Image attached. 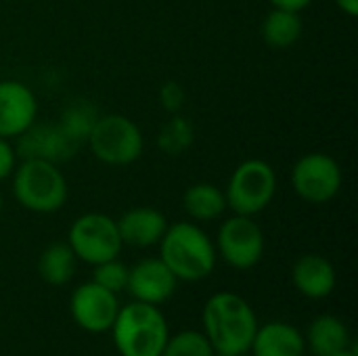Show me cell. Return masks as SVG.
Masks as SVG:
<instances>
[{"label":"cell","mask_w":358,"mask_h":356,"mask_svg":"<svg viewBox=\"0 0 358 356\" xmlns=\"http://www.w3.org/2000/svg\"><path fill=\"white\" fill-rule=\"evenodd\" d=\"M258 329L252 306L233 292L214 294L203 308V336L216 356L245 355Z\"/></svg>","instance_id":"1"},{"label":"cell","mask_w":358,"mask_h":356,"mask_svg":"<svg viewBox=\"0 0 358 356\" xmlns=\"http://www.w3.org/2000/svg\"><path fill=\"white\" fill-rule=\"evenodd\" d=\"M159 258L180 281H201L216 266V245L193 222L168 225L159 239Z\"/></svg>","instance_id":"2"},{"label":"cell","mask_w":358,"mask_h":356,"mask_svg":"<svg viewBox=\"0 0 358 356\" xmlns=\"http://www.w3.org/2000/svg\"><path fill=\"white\" fill-rule=\"evenodd\" d=\"M113 344L122 356H159L168 342V323L153 304L132 302L117 311L111 325Z\"/></svg>","instance_id":"3"},{"label":"cell","mask_w":358,"mask_h":356,"mask_svg":"<svg viewBox=\"0 0 358 356\" xmlns=\"http://www.w3.org/2000/svg\"><path fill=\"white\" fill-rule=\"evenodd\" d=\"M10 176L17 204L29 212L52 214L67 201V180L52 162L23 159Z\"/></svg>","instance_id":"4"},{"label":"cell","mask_w":358,"mask_h":356,"mask_svg":"<svg viewBox=\"0 0 358 356\" xmlns=\"http://www.w3.org/2000/svg\"><path fill=\"white\" fill-rule=\"evenodd\" d=\"M86 141L99 162L115 168L134 164L145 147L141 128L122 113L99 115Z\"/></svg>","instance_id":"5"},{"label":"cell","mask_w":358,"mask_h":356,"mask_svg":"<svg viewBox=\"0 0 358 356\" xmlns=\"http://www.w3.org/2000/svg\"><path fill=\"white\" fill-rule=\"evenodd\" d=\"M277 193V174L264 159L241 162L227 185V208L241 216H256L271 206Z\"/></svg>","instance_id":"6"},{"label":"cell","mask_w":358,"mask_h":356,"mask_svg":"<svg viewBox=\"0 0 358 356\" xmlns=\"http://www.w3.org/2000/svg\"><path fill=\"white\" fill-rule=\"evenodd\" d=\"M67 245L78 260L92 266L117 258L124 248L117 222L101 212H88L76 218L67 233Z\"/></svg>","instance_id":"7"},{"label":"cell","mask_w":358,"mask_h":356,"mask_svg":"<svg viewBox=\"0 0 358 356\" xmlns=\"http://www.w3.org/2000/svg\"><path fill=\"white\" fill-rule=\"evenodd\" d=\"M344 174L340 164L321 151L302 155L292 168V187L306 204H329L342 189Z\"/></svg>","instance_id":"8"},{"label":"cell","mask_w":358,"mask_h":356,"mask_svg":"<svg viewBox=\"0 0 358 356\" xmlns=\"http://www.w3.org/2000/svg\"><path fill=\"white\" fill-rule=\"evenodd\" d=\"M216 250L229 266L237 271H250L262 260L264 233L252 216L235 214L220 225Z\"/></svg>","instance_id":"9"},{"label":"cell","mask_w":358,"mask_h":356,"mask_svg":"<svg viewBox=\"0 0 358 356\" xmlns=\"http://www.w3.org/2000/svg\"><path fill=\"white\" fill-rule=\"evenodd\" d=\"M69 311L73 321L90 332V334H103L107 329H111L120 304L113 292L101 287L99 283L90 281V283H82L69 302Z\"/></svg>","instance_id":"10"},{"label":"cell","mask_w":358,"mask_h":356,"mask_svg":"<svg viewBox=\"0 0 358 356\" xmlns=\"http://www.w3.org/2000/svg\"><path fill=\"white\" fill-rule=\"evenodd\" d=\"M38 118V101L29 86L19 80L0 82V136H21Z\"/></svg>","instance_id":"11"},{"label":"cell","mask_w":358,"mask_h":356,"mask_svg":"<svg viewBox=\"0 0 358 356\" xmlns=\"http://www.w3.org/2000/svg\"><path fill=\"white\" fill-rule=\"evenodd\" d=\"M176 277L162 262V258H145L128 269V285L126 290L134 296L136 302L159 306L176 290Z\"/></svg>","instance_id":"12"},{"label":"cell","mask_w":358,"mask_h":356,"mask_svg":"<svg viewBox=\"0 0 358 356\" xmlns=\"http://www.w3.org/2000/svg\"><path fill=\"white\" fill-rule=\"evenodd\" d=\"M17 153L23 159H46L52 164L65 162L76 153V143L69 141L59 124H31L21 136H17Z\"/></svg>","instance_id":"13"},{"label":"cell","mask_w":358,"mask_h":356,"mask_svg":"<svg viewBox=\"0 0 358 356\" xmlns=\"http://www.w3.org/2000/svg\"><path fill=\"white\" fill-rule=\"evenodd\" d=\"M115 222H117L122 243L132 245V248H151L159 243V239L164 237L168 229L166 216L159 210L149 208V206L132 208L124 212L120 220Z\"/></svg>","instance_id":"14"},{"label":"cell","mask_w":358,"mask_h":356,"mask_svg":"<svg viewBox=\"0 0 358 356\" xmlns=\"http://www.w3.org/2000/svg\"><path fill=\"white\" fill-rule=\"evenodd\" d=\"M292 281L302 296L310 300H323L336 290V269L327 258L319 254H306L296 260L292 269Z\"/></svg>","instance_id":"15"},{"label":"cell","mask_w":358,"mask_h":356,"mask_svg":"<svg viewBox=\"0 0 358 356\" xmlns=\"http://www.w3.org/2000/svg\"><path fill=\"white\" fill-rule=\"evenodd\" d=\"M306 340L298 327L289 323H266L256 329L250 350L254 356H302Z\"/></svg>","instance_id":"16"},{"label":"cell","mask_w":358,"mask_h":356,"mask_svg":"<svg viewBox=\"0 0 358 356\" xmlns=\"http://www.w3.org/2000/svg\"><path fill=\"white\" fill-rule=\"evenodd\" d=\"M182 208L193 220L210 222V220H218L224 214L227 197L220 187L212 183H197L185 191Z\"/></svg>","instance_id":"17"},{"label":"cell","mask_w":358,"mask_h":356,"mask_svg":"<svg viewBox=\"0 0 358 356\" xmlns=\"http://www.w3.org/2000/svg\"><path fill=\"white\" fill-rule=\"evenodd\" d=\"M262 40L277 50L294 46L302 34H304V21L300 13L294 10H283V8H273L264 21H262Z\"/></svg>","instance_id":"18"},{"label":"cell","mask_w":358,"mask_h":356,"mask_svg":"<svg viewBox=\"0 0 358 356\" xmlns=\"http://www.w3.org/2000/svg\"><path fill=\"white\" fill-rule=\"evenodd\" d=\"M348 344H350L348 329L338 317L321 315L308 327V346L317 356L344 350L348 348Z\"/></svg>","instance_id":"19"},{"label":"cell","mask_w":358,"mask_h":356,"mask_svg":"<svg viewBox=\"0 0 358 356\" xmlns=\"http://www.w3.org/2000/svg\"><path fill=\"white\" fill-rule=\"evenodd\" d=\"M76 254L67 243H50L38 260V273L48 285H65L76 273Z\"/></svg>","instance_id":"20"},{"label":"cell","mask_w":358,"mask_h":356,"mask_svg":"<svg viewBox=\"0 0 358 356\" xmlns=\"http://www.w3.org/2000/svg\"><path fill=\"white\" fill-rule=\"evenodd\" d=\"M193 145V126L187 118L172 113V118L162 126L157 136V147L166 155H182Z\"/></svg>","instance_id":"21"},{"label":"cell","mask_w":358,"mask_h":356,"mask_svg":"<svg viewBox=\"0 0 358 356\" xmlns=\"http://www.w3.org/2000/svg\"><path fill=\"white\" fill-rule=\"evenodd\" d=\"M96 109L86 105V103H71L63 115H61V122H59V128L63 130V134L73 141L76 145H80L82 141L88 138L94 122H96Z\"/></svg>","instance_id":"22"},{"label":"cell","mask_w":358,"mask_h":356,"mask_svg":"<svg viewBox=\"0 0 358 356\" xmlns=\"http://www.w3.org/2000/svg\"><path fill=\"white\" fill-rule=\"evenodd\" d=\"M159 356H216L212 344L201 332H180L168 338Z\"/></svg>","instance_id":"23"},{"label":"cell","mask_w":358,"mask_h":356,"mask_svg":"<svg viewBox=\"0 0 358 356\" xmlns=\"http://www.w3.org/2000/svg\"><path fill=\"white\" fill-rule=\"evenodd\" d=\"M92 281L99 283L101 287L117 294V292L126 290V285H128V269L117 258L101 262L94 266V279Z\"/></svg>","instance_id":"24"},{"label":"cell","mask_w":358,"mask_h":356,"mask_svg":"<svg viewBox=\"0 0 358 356\" xmlns=\"http://www.w3.org/2000/svg\"><path fill=\"white\" fill-rule=\"evenodd\" d=\"M185 99H187L185 88L178 82H166L159 88V101H162L164 109L170 113H178L185 105Z\"/></svg>","instance_id":"25"},{"label":"cell","mask_w":358,"mask_h":356,"mask_svg":"<svg viewBox=\"0 0 358 356\" xmlns=\"http://www.w3.org/2000/svg\"><path fill=\"white\" fill-rule=\"evenodd\" d=\"M17 166V151L8 143V138L0 136V180H6Z\"/></svg>","instance_id":"26"},{"label":"cell","mask_w":358,"mask_h":356,"mask_svg":"<svg viewBox=\"0 0 358 356\" xmlns=\"http://www.w3.org/2000/svg\"><path fill=\"white\" fill-rule=\"evenodd\" d=\"M268 2L273 4V8H283V10H294V13H300L313 4V0H268Z\"/></svg>","instance_id":"27"},{"label":"cell","mask_w":358,"mask_h":356,"mask_svg":"<svg viewBox=\"0 0 358 356\" xmlns=\"http://www.w3.org/2000/svg\"><path fill=\"white\" fill-rule=\"evenodd\" d=\"M336 2V6L342 10V13H346L348 17H357L358 15V0H334Z\"/></svg>","instance_id":"28"},{"label":"cell","mask_w":358,"mask_h":356,"mask_svg":"<svg viewBox=\"0 0 358 356\" xmlns=\"http://www.w3.org/2000/svg\"><path fill=\"white\" fill-rule=\"evenodd\" d=\"M323 356H357L355 350H350V348H344V350H338V353H331V355H323Z\"/></svg>","instance_id":"29"},{"label":"cell","mask_w":358,"mask_h":356,"mask_svg":"<svg viewBox=\"0 0 358 356\" xmlns=\"http://www.w3.org/2000/svg\"><path fill=\"white\" fill-rule=\"evenodd\" d=\"M2 208H4V201H2V195H0V216H2Z\"/></svg>","instance_id":"30"},{"label":"cell","mask_w":358,"mask_h":356,"mask_svg":"<svg viewBox=\"0 0 358 356\" xmlns=\"http://www.w3.org/2000/svg\"><path fill=\"white\" fill-rule=\"evenodd\" d=\"M233 356H245V355H233Z\"/></svg>","instance_id":"31"}]
</instances>
